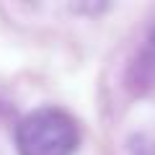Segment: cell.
Instances as JSON below:
<instances>
[{
	"label": "cell",
	"instance_id": "3",
	"mask_svg": "<svg viewBox=\"0 0 155 155\" xmlns=\"http://www.w3.org/2000/svg\"><path fill=\"white\" fill-rule=\"evenodd\" d=\"M153 155H155V153H153Z\"/></svg>",
	"mask_w": 155,
	"mask_h": 155
},
{
	"label": "cell",
	"instance_id": "1",
	"mask_svg": "<svg viewBox=\"0 0 155 155\" xmlns=\"http://www.w3.org/2000/svg\"><path fill=\"white\" fill-rule=\"evenodd\" d=\"M78 142L75 119L57 106H41L16 124L18 155H72Z\"/></svg>",
	"mask_w": 155,
	"mask_h": 155
},
{
	"label": "cell",
	"instance_id": "2",
	"mask_svg": "<svg viewBox=\"0 0 155 155\" xmlns=\"http://www.w3.org/2000/svg\"><path fill=\"white\" fill-rule=\"evenodd\" d=\"M127 85L134 93H142V91H147V88L155 85V28L147 34L142 49L137 52V57H134L132 65H129Z\"/></svg>",
	"mask_w": 155,
	"mask_h": 155
}]
</instances>
